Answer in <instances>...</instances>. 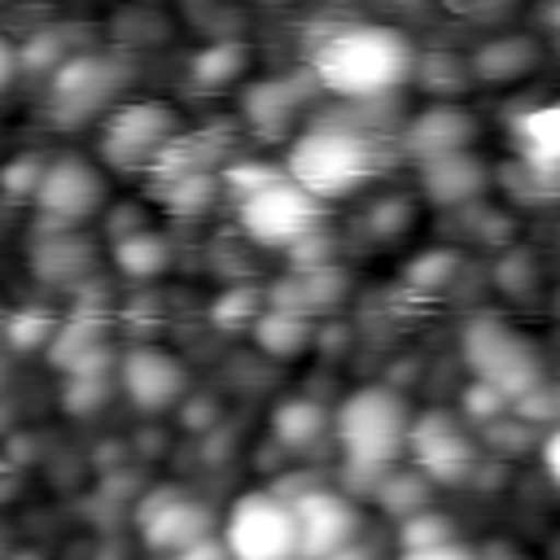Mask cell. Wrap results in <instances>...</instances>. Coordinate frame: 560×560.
<instances>
[{"instance_id":"1","label":"cell","mask_w":560,"mask_h":560,"mask_svg":"<svg viewBox=\"0 0 560 560\" xmlns=\"http://www.w3.org/2000/svg\"><path fill=\"white\" fill-rule=\"evenodd\" d=\"M411 70H416L411 48L394 26L346 22V26L324 31L311 44V74L346 101L385 96L398 83H407Z\"/></svg>"},{"instance_id":"2","label":"cell","mask_w":560,"mask_h":560,"mask_svg":"<svg viewBox=\"0 0 560 560\" xmlns=\"http://www.w3.org/2000/svg\"><path fill=\"white\" fill-rule=\"evenodd\" d=\"M372 171H376L372 136L341 127V122H324V127H311L306 136H298L289 149V166H284V175L298 188H306L315 201L359 192L372 179Z\"/></svg>"},{"instance_id":"3","label":"cell","mask_w":560,"mask_h":560,"mask_svg":"<svg viewBox=\"0 0 560 560\" xmlns=\"http://www.w3.org/2000/svg\"><path fill=\"white\" fill-rule=\"evenodd\" d=\"M407 429H411V411L385 385L354 389L332 416V433L346 451V464H363V468H389L407 451Z\"/></svg>"},{"instance_id":"4","label":"cell","mask_w":560,"mask_h":560,"mask_svg":"<svg viewBox=\"0 0 560 560\" xmlns=\"http://www.w3.org/2000/svg\"><path fill=\"white\" fill-rule=\"evenodd\" d=\"M232 560H298L293 508L280 490H249L228 508L223 538Z\"/></svg>"},{"instance_id":"5","label":"cell","mask_w":560,"mask_h":560,"mask_svg":"<svg viewBox=\"0 0 560 560\" xmlns=\"http://www.w3.org/2000/svg\"><path fill=\"white\" fill-rule=\"evenodd\" d=\"M464 354H468L477 381L494 385L508 402L538 385V354H534V346L525 337H516L508 324L490 319V315H481V319L468 324Z\"/></svg>"},{"instance_id":"6","label":"cell","mask_w":560,"mask_h":560,"mask_svg":"<svg viewBox=\"0 0 560 560\" xmlns=\"http://www.w3.org/2000/svg\"><path fill=\"white\" fill-rule=\"evenodd\" d=\"M175 136H179V118L162 101L118 105L101 127V158L114 171H140V166L149 171Z\"/></svg>"},{"instance_id":"7","label":"cell","mask_w":560,"mask_h":560,"mask_svg":"<svg viewBox=\"0 0 560 560\" xmlns=\"http://www.w3.org/2000/svg\"><path fill=\"white\" fill-rule=\"evenodd\" d=\"M319 210H324V201H315L306 188H298L289 175H280L276 184L241 197L236 219H241V232L258 245H298L302 236L315 232Z\"/></svg>"},{"instance_id":"8","label":"cell","mask_w":560,"mask_h":560,"mask_svg":"<svg viewBox=\"0 0 560 560\" xmlns=\"http://www.w3.org/2000/svg\"><path fill=\"white\" fill-rule=\"evenodd\" d=\"M122 88V70L118 61L109 57H96V52H79V57H66L57 70H52V83H48V109L61 127H79L88 122L92 114H101L114 92Z\"/></svg>"},{"instance_id":"9","label":"cell","mask_w":560,"mask_h":560,"mask_svg":"<svg viewBox=\"0 0 560 560\" xmlns=\"http://www.w3.org/2000/svg\"><path fill=\"white\" fill-rule=\"evenodd\" d=\"M293 508V529H298V560H337L350 551L359 534V512L346 494L337 490H302L289 499Z\"/></svg>"},{"instance_id":"10","label":"cell","mask_w":560,"mask_h":560,"mask_svg":"<svg viewBox=\"0 0 560 560\" xmlns=\"http://www.w3.org/2000/svg\"><path fill=\"white\" fill-rule=\"evenodd\" d=\"M31 201L44 210V219L52 228H70V223H79V219H88V214L101 210L105 179L96 175V166H88L79 158H61V162H48L44 166L39 188H35Z\"/></svg>"},{"instance_id":"11","label":"cell","mask_w":560,"mask_h":560,"mask_svg":"<svg viewBox=\"0 0 560 560\" xmlns=\"http://www.w3.org/2000/svg\"><path fill=\"white\" fill-rule=\"evenodd\" d=\"M210 525H214L210 508L188 499V494H179V490H158L140 508V538H144V547L166 551V556L210 538Z\"/></svg>"},{"instance_id":"12","label":"cell","mask_w":560,"mask_h":560,"mask_svg":"<svg viewBox=\"0 0 560 560\" xmlns=\"http://www.w3.org/2000/svg\"><path fill=\"white\" fill-rule=\"evenodd\" d=\"M118 385L140 411H166L184 394V368L153 346H136L118 363Z\"/></svg>"},{"instance_id":"13","label":"cell","mask_w":560,"mask_h":560,"mask_svg":"<svg viewBox=\"0 0 560 560\" xmlns=\"http://www.w3.org/2000/svg\"><path fill=\"white\" fill-rule=\"evenodd\" d=\"M407 446H416V459H420V468H424V477H433V481H455V477H464L468 468H472V446H468V438L455 429V420L451 416H442V411H429L424 420H411V429H407Z\"/></svg>"},{"instance_id":"14","label":"cell","mask_w":560,"mask_h":560,"mask_svg":"<svg viewBox=\"0 0 560 560\" xmlns=\"http://www.w3.org/2000/svg\"><path fill=\"white\" fill-rule=\"evenodd\" d=\"M472 118L455 105H433L424 109L411 127H407V149L411 158L429 162V158H446V153H459L468 140H472Z\"/></svg>"},{"instance_id":"15","label":"cell","mask_w":560,"mask_h":560,"mask_svg":"<svg viewBox=\"0 0 560 560\" xmlns=\"http://www.w3.org/2000/svg\"><path fill=\"white\" fill-rule=\"evenodd\" d=\"M420 175H424V192L438 206H459V201H468V197H477L486 188V166L468 149L420 162Z\"/></svg>"},{"instance_id":"16","label":"cell","mask_w":560,"mask_h":560,"mask_svg":"<svg viewBox=\"0 0 560 560\" xmlns=\"http://www.w3.org/2000/svg\"><path fill=\"white\" fill-rule=\"evenodd\" d=\"M328 429H332V416H328L319 402H311V398H289V402H280L276 416H271V433H276V442L289 446V451L315 446Z\"/></svg>"},{"instance_id":"17","label":"cell","mask_w":560,"mask_h":560,"mask_svg":"<svg viewBox=\"0 0 560 560\" xmlns=\"http://www.w3.org/2000/svg\"><path fill=\"white\" fill-rule=\"evenodd\" d=\"M254 337H258V346L267 354L289 359V354H298L311 341V319H306L302 306H271V311H258Z\"/></svg>"},{"instance_id":"18","label":"cell","mask_w":560,"mask_h":560,"mask_svg":"<svg viewBox=\"0 0 560 560\" xmlns=\"http://www.w3.org/2000/svg\"><path fill=\"white\" fill-rule=\"evenodd\" d=\"M114 262H118V271L131 276V280H153L158 271H166L171 245H166V236L136 228V232H122V236L114 241Z\"/></svg>"},{"instance_id":"19","label":"cell","mask_w":560,"mask_h":560,"mask_svg":"<svg viewBox=\"0 0 560 560\" xmlns=\"http://www.w3.org/2000/svg\"><path fill=\"white\" fill-rule=\"evenodd\" d=\"M302 96L293 83H280V79H267V83H254L245 92V118L258 127V131H280L293 114H298Z\"/></svg>"},{"instance_id":"20","label":"cell","mask_w":560,"mask_h":560,"mask_svg":"<svg viewBox=\"0 0 560 560\" xmlns=\"http://www.w3.org/2000/svg\"><path fill=\"white\" fill-rule=\"evenodd\" d=\"M31 262H35L48 280H70V276H79V271L88 267V245H83L79 236L61 232V236L35 245V258H31Z\"/></svg>"},{"instance_id":"21","label":"cell","mask_w":560,"mask_h":560,"mask_svg":"<svg viewBox=\"0 0 560 560\" xmlns=\"http://www.w3.org/2000/svg\"><path fill=\"white\" fill-rule=\"evenodd\" d=\"M534 66V48L525 39H494L477 52V74L481 79H516Z\"/></svg>"},{"instance_id":"22","label":"cell","mask_w":560,"mask_h":560,"mask_svg":"<svg viewBox=\"0 0 560 560\" xmlns=\"http://www.w3.org/2000/svg\"><path fill=\"white\" fill-rule=\"evenodd\" d=\"M245 61H249V52H245L236 39H223V44H210V48L192 61V79H197L201 88H223L228 79H236V74L245 70Z\"/></svg>"},{"instance_id":"23","label":"cell","mask_w":560,"mask_h":560,"mask_svg":"<svg viewBox=\"0 0 560 560\" xmlns=\"http://www.w3.org/2000/svg\"><path fill=\"white\" fill-rule=\"evenodd\" d=\"M521 136H525V162H529L538 175H547V171L556 166V109L542 105V109L525 114Z\"/></svg>"},{"instance_id":"24","label":"cell","mask_w":560,"mask_h":560,"mask_svg":"<svg viewBox=\"0 0 560 560\" xmlns=\"http://www.w3.org/2000/svg\"><path fill=\"white\" fill-rule=\"evenodd\" d=\"M162 197L171 210L179 214H197L210 206L214 197V175L210 171H192V175H175V179H162Z\"/></svg>"},{"instance_id":"25","label":"cell","mask_w":560,"mask_h":560,"mask_svg":"<svg viewBox=\"0 0 560 560\" xmlns=\"http://www.w3.org/2000/svg\"><path fill=\"white\" fill-rule=\"evenodd\" d=\"M455 538V529H451V521L442 516V512H411V516H402V529H398V542H402V551H416V547H433V542H451Z\"/></svg>"},{"instance_id":"26","label":"cell","mask_w":560,"mask_h":560,"mask_svg":"<svg viewBox=\"0 0 560 560\" xmlns=\"http://www.w3.org/2000/svg\"><path fill=\"white\" fill-rule=\"evenodd\" d=\"M381 503L389 508V512H398V516H411V512H420L424 508V494H429V486H424V477H411V472H398V477H381Z\"/></svg>"},{"instance_id":"27","label":"cell","mask_w":560,"mask_h":560,"mask_svg":"<svg viewBox=\"0 0 560 560\" xmlns=\"http://www.w3.org/2000/svg\"><path fill=\"white\" fill-rule=\"evenodd\" d=\"M455 254L451 249H429L424 258H416L411 267H407V280L416 284V289H442L451 276H455Z\"/></svg>"},{"instance_id":"28","label":"cell","mask_w":560,"mask_h":560,"mask_svg":"<svg viewBox=\"0 0 560 560\" xmlns=\"http://www.w3.org/2000/svg\"><path fill=\"white\" fill-rule=\"evenodd\" d=\"M254 319H258V293L254 289H232L214 302V324H223V328H245Z\"/></svg>"},{"instance_id":"29","label":"cell","mask_w":560,"mask_h":560,"mask_svg":"<svg viewBox=\"0 0 560 560\" xmlns=\"http://www.w3.org/2000/svg\"><path fill=\"white\" fill-rule=\"evenodd\" d=\"M39 175H44V162L31 158V153H22V158H13V162L0 171V188H4L9 197H35Z\"/></svg>"},{"instance_id":"30","label":"cell","mask_w":560,"mask_h":560,"mask_svg":"<svg viewBox=\"0 0 560 560\" xmlns=\"http://www.w3.org/2000/svg\"><path fill=\"white\" fill-rule=\"evenodd\" d=\"M508 407H512V402H508L494 385H486V381H472L468 394H464V416H468V420H490V424H494Z\"/></svg>"},{"instance_id":"31","label":"cell","mask_w":560,"mask_h":560,"mask_svg":"<svg viewBox=\"0 0 560 560\" xmlns=\"http://www.w3.org/2000/svg\"><path fill=\"white\" fill-rule=\"evenodd\" d=\"M280 175H284V171H280V166H267V162H236V166L228 171V184H232L241 197H249V192L276 184Z\"/></svg>"},{"instance_id":"32","label":"cell","mask_w":560,"mask_h":560,"mask_svg":"<svg viewBox=\"0 0 560 560\" xmlns=\"http://www.w3.org/2000/svg\"><path fill=\"white\" fill-rule=\"evenodd\" d=\"M18 61H22V66H52V70H57V66L66 61V57H61V39H57L52 31H39V35L31 39V48H26Z\"/></svg>"},{"instance_id":"33","label":"cell","mask_w":560,"mask_h":560,"mask_svg":"<svg viewBox=\"0 0 560 560\" xmlns=\"http://www.w3.org/2000/svg\"><path fill=\"white\" fill-rule=\"evenodd\" d=\"M398 560H477V551H468L464 542H433V547H416V551H402Z\"/></svg>"},{"instance_id":"34","label":"cell","mask_w":560,"mask_h":560,"mask_svg":"<svg viewBox=\"0 0 560 560\" xmlns=\"http://www.w3.org/2000/svg\"><path fill=\"white\" fill-rule=\"evenodd\" d=\"M407 201H381V206H372V228L376 232H398V228H407Z\"/></svg>"},{"instance_id":"35","label":"cell","mask_w":560,"mask_h":560,"mask_svg":"<svg viewBox=\"0 0 560 560\" xmlns=\"http://www.w3.org/2000/svg\"><path fill=\"white\" fill-rule=\"evenodd\" d=\"M175 560H232V556H228V547L219 538H201V542L175 551Z\"/></svg>"},{"instance_id":"36","label":"cell","mask_w":560,"mask_h":560,"mask_svg":"<svg viewBox=\"0 0 560 560\" xmlns=\"http://www.w3.org/2000/svg\"><path fill=\"white\" fill-rule=\"evenodd\" d=\"M13 70H18V52H13V48H9L4 39H0V92L9 88V79H13Z\"/></svg>"}]
</instances>
